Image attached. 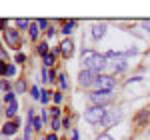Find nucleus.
Listing matches in <instances>:
<instances>
[{"label": "nucleus", "mask_w": 150, "mask_h": 140, "mask_svg": "<svg viewBox=\"0 0 150 140\" xmlns=\"http://www.w3.org/2000/svg\"><path fill=\"white\" fill-rule=\"evenodd\" d=\"M82 64L86 66V70H92V72H98V70L106 68V56H100L92 50H86L82 54Z\"/></svg>", "instance_id": "f257e3e1"}, {"label": "nucleus", "mask_w": 150, "mask_h": 140, "mask_svg": "<svg viewBox=\"0 0 150 140\" xmlns=\"http://www.w3.org/2000/svg\"><path fill=\"white\" fill-rule=\"evenodd\" d=\"M106 114H108V110L104 106H94V108L84 112V120L90 122V124H98V122H102L104 118H106Z\"/></svg>", "instance_id": "f03ea898"}, {"label": "nucleus", "mask_w": 150, "mask_h": 140, "mask_svg": "<svg viewBox=\"0 0 150 140\" xmlns=\"http://www.w3.org/2000/svg\"><path fill=\"white\" fill-rule=\"evenodd\" d=\"M94 86H96V88H100L102 92H112V88H114V80H112L110 76L100 74V76L96 78V82H94Z\"/></svg>", "instance_id": "7ed1b4c3"}, {"label": "nucleus", "mask_w": 150, "mask_h": 140, "mask_svg": "<svg viewBox=\"0 0 150 140\" xmlns=\"http://www.w3.org/2000/svg\"><path fill=\"white\" fill-rule=\"evenodd\" d=\"M96 78H98L96 72H92V70H82L80 76H78V82H80L82 86H90V84L96 82Z\"/></svg>", "instance_id": "20e7f679"}, {"label": "nucleus", "mask_w": 150, "mask_h": 140, "mask_svg": "<svg viewBox=\"0 0 150 140\" xmlns=\"http://www.w3.org/2000/svg\"><path fill=\"white\" fill-rule=\"evenodd\" d=\"M110 92H102V90H98V92H92L90 94V100H92L96 106H104L106 102H110Z\"/></svg>", "instance_id": "39448f33"}, {"label": "nucleus", "mask_w": 150, "mask_h": 140, "mask_svg": "<svg viewBox=\"0 0 150 140\" xmlns=\"http://www.w3.org/2000/svg\"><path fill=\"white\" fill-rule=\"evenodd\" d=\"M6 40H8V44H10L12 48H18L20 46V34H18V30L8 28V30H6Z\"/></svg>", "instance_id": "423d86ee"}, {"label": "nucleus", "mask_w": 150, "mask_h": 140, "mask_svg": "<svg viewBox=\"0 0 150 140\" xmlns=\"http://www.w3.org/2000/svg\"><path fill=\"white\" fill-rule=\"evenodd\" d=\"M118 120H120V112H110V114H106V118H104L100 124H102L104 128H110V126L116 124Z\"/></svg>", "instance_id": "0eeeda50"}, {"label": "nucleus", "mask_w": 150, "mask_h": 140, "mask_svg": "<svg viewBox=\"0 0 150 140\" xmlns=\"http://www.w3.org/2000/svg\"><path fill=\"white\" fill-rule=\"evenodd\" d=\"M28 116H30V126H32L34 130H40V128H42V120L34 114V110H30V114H28Z\"/></svg>", "instance_id": "6e6552de"}, {"label": "nucleus", "mask_w": 150, "mask_h": 140, "mask_svg": "<svg viewBox=\"0 0 150 140\" xmlns=\"http://www.w3.org/2000/svg\"><path fill=\"white\" fill-rule=\"evenodd\" d=\"M60 50H62V54H64V56H70V54H72V50H74L72 40H64V42L60 44Z\"/></svg>", "instance_id": "1a4fd4ad"}, {"label": "nucleus", "mask_w": 150, "mask_h": 140, "mask_svg": "<svg viewBox=\"0 0 150 140\" xmlns=\"http://www.w3.org/2000/svg\"><path fill=\"white\" fill-rule=\"evenodd\" d=\"M104 34H106V26H104V24H96L94 30H92V36L94 38H102Z\"/></svg>", "instance_id": "9d476101"}, {"label": "nucleus", "mask_w": 150, "mask_h": 140, "mask_svg": "<svg viewBox=\"0 0 150 140\" xmlns=\"http://www.w3.org/2000/svg\"><path fill=\"white\" fill-rule=\"evenodd\" d=\"M14 132H16V124L6 122V124H4V128H2V134H4V136H10V134H14Z\"/></svg>", "instance_id": "9b49d317"}, {"label": "nucleus", "mask_w": 150, "mask_h": 140, "mask_svg": "<svg viewBox=\"0 0 150 140\" xmlns=\"http://www.w3.org/2000/svg\"><path fill=\"white\" fill-rule=\"evenodd\" d=\"M74 24H76L74 20H70V22H66V24H64V28H62V32H64V34L68 36L70 32H72V28H74Z\"/></svg>", "instance_id": "f8f14e48"}, {"label": "nucleus", "mask_w": 150, "mask_h": 140, "mask_svg": "<svg viewBox=\"0 0 150 140\" xmlns=\"http://www.w3.org/2000/svg\"><path fill=\"white\" fill-rule=\"evenodd\" d=\"M16 110H18V106H16V102H12V104H8V108H6V114H8V116H14Z\"/></svg>", "instance_id": "ddd939ff"}, {"label": "nucleus", "mask_w": 150, "mask_h": 140, "mask_svg": "<svg viewBox=\"0 0 150 140\" xmlns=\"http://www.w3.org/2000/svg\"><path fill=\"white\" fill-rule=\"evenodd\" d=\"M56 78V74H54V70H44V80H54Z\"/></svg>", "instance_id": "4468645a"}, {"label": "nucleus", "mask_w": 150, "mask_h": 140, "mask_svg": "<svg viewBox=\"0 0 150 140\" xmlns=\"http://www.w3.org/2000/svg\"><path fill=\"white\" fill-rule=\"evenodd\" d=\"M38 52H40L42 56H46V54H48V44H46V42H42V44L38 46Z\"/></svg>", "instance_id": "2eb2a0df"}, {"label": "nucleus", "mask_w": 150, "mask_h": 140, "mask_svg": "<svg viewBox=\"0 0 150 140\" xmlns=\"http://www.w3.org/2000/svg\"><path fill=\"white\" fill-rule=\"evenodd\" d=\"M44 64H46V66H52V64H54V54H46V56H44Z\"/></svg>", "instance_id": "dca6fc26"}, {"label": "nucleus", "mask_w": 150, "mask_h": 140, "mask_svg": "<svg viewBox=\"0 0 150 140\" xmlns=\"http://www.w3.org/2000/svg\"><path fill=\"white\" fill-rule=\"evenodd\" d=\"M30 36H32V38H36V36H38V24H32V26H30Z\"/></svg>", "instance_id": "f3484780"}, {"label": "nucleus", "mask_w": 150, "mask_h": 140, "mask_svg": "<svg viewBox=\"0 0 150 140\" xmlns=\"http://www.w3.org/2000/svg\"><path fill=\"white\" fill-rule=\"evenodd\" d=\"M60 88H66V86H68V80H66V76H60Z\"/></svg>", "instance_id": "a211bd4d"}, {"label": "nucleus", "mask_w": 150, "mask_h": 140, "mask_svg": "<svg viewBox=\"0 0 150 140\" xmlns=\"http://www.w3.org/2000/svg\"><path fill=\"white\" fill-rule=\"evenodd\" d=\"M50 126H52V130H58V128H60V122H58V118H54V120L50 122Z\"/></svg>", "instance_id": "6ab92c4d"}, {"label": "nucleus", "mask_w": 150, "mask_h": 140, "mask_svg": "<svg viewBox=\"0 0 150 140\" xmlns=\"http://www.w3.org/2000/svg\"><path fill=\"white\" fill-rule=\"evenodd\" d=\"M4 100H6V102H8V104H12V102H14V94H6V96H4Z\"/></svg>", "instance_id": "aec40b11"}, {"label": "nucleus", "mask_w": 150, "mask_h": 140, "mask_svg": "<svg viewBox=\"0 0 150 140\" xmlns=\"http://www.w3.org/2000/svg\"><path fill=\"white\" fill-rule=\"evenodd\" d=\"M32 96H34V98H40V96H42V92H40V90H38V88H32Z\"/></svg>", "instance_id": "412c9836"}, {"label": "nucleus", "mask_w": 150, "mask_h": 140, "mask_svg": "<svg viewBox=\"0 0 150 140\" xmlns=\"http://www.w3.org/2000/svg\"><path fill=\"white\" fill-rule=\"evenodd\" d=\"M24 88H26L24 82H18V84H16V90H18V92H24Z\"/></svg>", "instance_id": "4be33fe9"}, {"label": "nucleus", "mask_w": 150, "mask_h": 140, "mask_svg": "<svg viewBox=\"0 0 150 140\" xmlns=\"http://www.w3.org/2000/svg\"><path fill=\"white\" fill-rule=\"evenodd\" d=\"M6 74H8V76H14V74H16V68H14V66H8Z\"/></svg>", "instance_id": "5701e85b"}, {"label": "nucleus", "mask_w": 150, "mask_h": 140, "mask_svg": "<svg viewBox=\"0 0 150 140\" xmlns=\"http://www.w3.org/2000/svg\"><path fill=\"white\" fill-rule=\"evenodd\" d=\"M0 88H2V90H8V88H10V84H8V82H0Z\"/></svg>", "instance_id": "b1692460"}, {"label": "nucleus", "mask_w": 150, "mask_h": 140, "mask_svg": "<svg viewBox=\"0 0 150 140\" xmlns=\"http://www.w3.org/2000/svg\"><path fill=\"white\" fill-rule=\"evenodd\" d=\"M28 26V20H18V28H26Z\"/></svg>", "instance_id": "393cba45"}, {"label": "nucleus", "mask_w": 150, "mask_h": 140, "mask_svg": "<svg viewBox=\"0 0 150 140\" xmlns=\"http://www.w3.org/2000/svg\"><path fill=\"white\" fill-rule=\"evenodd\" d=\"M70 140H78V134H76V130H70Z\"/></svg>", "instance_id": "a878e982"}, {"label": "nucleus", "mask_w": 150, "mask_h": 140, "mask_svg": "<svg viewBox=\"0 0 150 140\" xmlns=\"http://www.w3.org/2000/svg\"><path fill=\"white\" fill-rule=\"evenodd\" d=\"M6 70H8V66H6V64H4V62H0V74H4V72H6Z\"/></svg>", "instance_id": "bb28decb"}, {"label": "nucleus", "mask_w": 150, "mask_h": 140, "mask_svg": "<svg viewBox=\"0 0 150 140\" xmlns=\"http://www.w3.org/2000/svg\"><path fill=\"white\" fill-rule=\"evenodd\" d=\"M48 98H50V96H48V92H42V96H40V100H42V102H48Z\"/></svg>", "instance_id": "cd10ccee"}, {"label": "nucleus", "mask_w": 150, "mask_h": 140, "mask_svg": "<svg viewBox=\"0 0 150 140\" xmlns=\"http://www.w3.org/2000/svg\"><path fill=\"white\" fill-rule=\"evenodd\" d=\"M98 140H114L112 136H108V134H102V136H98Z\"/></svg>", "instance_id": "c85d7f7f"}, {"label": "nucleus", "mask_w": 150, "mask_h": 140, "mask_svg": "<svg viewBox=\"0 0 150 140\" xmlns=\"http://www.w3.org/2000/svg\"><path fill=\"white\" fill-rule=\"evenodd\" d=\"M36 24H38V28H44V26H46V20H38V22H36Z\"/></svg>", "instance_id": "c756f323"}, {"label": "nucleus", "mask_w": 150, "mask_h": 140, "mask_svg": "<svg viewBox=\"0 0 150 140\" xmlns=\"http://www.w3.org/2000/svg\"><path fill=\"white\" fill-rule=\"evenodd\" d=\"M62 126H66V128H68V126H70V118H64V120H62Z\"/></svg>", "instance_id": "7c9ffc66"}, {"label": "nucleus", "mask_w": 150, "mask_h": 140, "mask_svg": "<svg viewBox=\"0 0 150 140\" xmlns=\"http://www.w3.org/2000/svg\"><path fill=\"white\" fill-rule=\"evenodd\" d=\"M54 100H56V102H60V100H62V94L56 92V94H54Z\"/></svg>", "instance_id": "2f4dec72"}, {"label": "nucleus", "mask_w": 150, "mask_h": 140, "mask_svg": "<svg viewBox=\"0 0 150 140\" xmlns=\"http://www.w3.org/2000/svg\"><path fill=\"white\" fill-rule=\"evenodd\" d=\"M58 114H60V110H58V108H52V116L58 118Z\"/></svg>", "instance_id": "473e14b6"}, {"label": "nucleus", "mask_w": 150, "mask_h": 140, "mask_svg": "<svg viewBox=\"0 0 150 140\" xmlns=\"http://www.w3.org/2000/svg\"><path fill=\"white\" fill-rule=\"evenodd\" d=\"M16 62H24V54H16Z\"/></svg>", "instance_id": "72a5a7b5"}, {"label": "nucleus", "mask_w": 150, "mask_h": 140, "mask_svg": "<svg viewBox=\"0 0 150 140\" xmlns=\"http://www.w3.org/2000/svg\"><path fill=\"white\" fill-rule=\"evenodd\" d=\"M142 24H144V28H146V30H148V32H150V20H144V22H142Z\"/></svg>", "instance_id": "f704fd0d"}, {"label": "nucleus", "mask_w": 150, "mask_h": 140, "mask_svg": "<svg viewBox=\"0 0 150 140\" xmlns=\"http://www.w3.org/2000/svg\"><path fill=\"white\" fill-rule=\"evenodd\" d=\"M46 140H58V138H56V136H54V134H50V136H48Z\"/></svg>", "instance_id": "c9c22d12"}, {"label": "nucleus", "mask_w": 150, "mask_h": 140, "mask_svg": "<svg viewBox=\"0 0 150 140\" xmlns=\"http://www.w3.org/2000/svg\"><path fill=\"white\" fill-rule=\"evenodd\" d=\"M4 24H6L4 20H0V28H4Z\"/></svg>", "instance_id": "e433bc0d"}]
</instances>
